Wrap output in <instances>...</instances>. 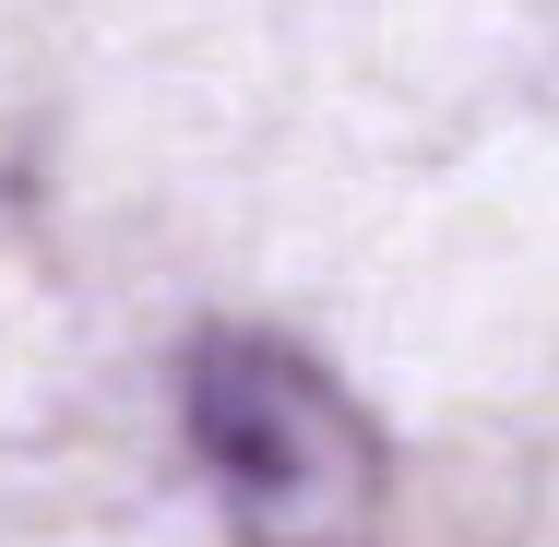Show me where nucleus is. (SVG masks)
<instances>
[{"label": "nucleus", "instance_id": "1", "mask_svg": "<svg viewBox=\"0 0 559 547\" xmlns=\"http://www.w3.org/2000/svg\"><path fill=\"white\" fill-rule=\"evenodd\" d=\"M191 440L250 547H369L381 440L298 345L215 333L191 357Z\"/></svg>", "mask_w": 559, "mask_h": 547}]
</instances>
